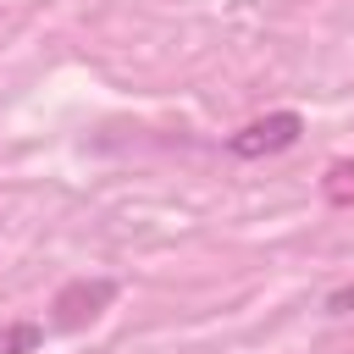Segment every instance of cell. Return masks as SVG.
<instances>
[{"instance_id": "cell-1", "label": "cell", "mask_w": 354, "mask_h": 354, "mask_svg": "<svg viewBox=\"0 0 354 354\" xmlns=\"http://www.w3.org/2000/svg\"><path fill=\"white\" fill-rule=\"evenodd\" d=\"M299 133H304V116H299V111H271V116L238 127V133L227 138V149H232L238 160H260V155H282V149H293Z\"/></svg>"}, {"instance_id": "cell-2", "label": "cell", "mask_w": 354, "mask_h": 354, "mask_svg": "<svg viewBox=\"0 0 354 354\" xmlns=\"http://www.w3.org/2000/svg\"><path fill=\"white\" fill-rule=\"evenodd\" d=\"M39 343H44V326L39 321H17V326L0 332V354H33Z\"/></svg>"}, {"instance_id": "cell-3", "label": "cell", "mask_w": 354, "mask_h": 354, "mask_svg": "<svg viewBox=\"0 0 354 354\" xmlns=\"http://www.w3.org/2000/svg\"><path fill=\"white\" fill-rule=\"evenodd\" d=\"M326 199H332V205H348V199H354V166H348V160H337V166L326 171Z\"/></svg>"}, {"instance_id": "cell-4", "label": "cell", "mask_w": 354, "mask_h": 354, "mask_svg": "<svg viewBox=\"0 0 354 354\" xmlns=\"http://www.w3.org/2000/svg\"><path fill=\"white\" fill-rule=\"evenodd\" d=\"M326 310L332 315H354V282H343L337 293H326Z\"/></svg>"}]
</instances>
